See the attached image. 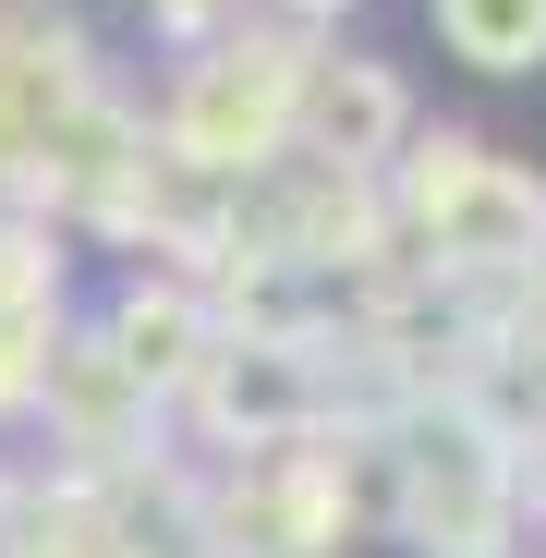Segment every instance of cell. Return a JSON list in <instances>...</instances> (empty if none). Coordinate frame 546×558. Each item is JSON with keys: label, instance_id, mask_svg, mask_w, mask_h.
<instances>
[{"label": "cell", "instance_id": "cell-2", "mask_svg": "<svg viewBox=\"0 0 546 558\" xmlns=\"http://www.w3.org/2000/svg\"><path fill=\"white\" fill-rule=\"evenodd\" d=\"M292 98H304V61L292 49H219L195 61V85H182V158H255L267 134H292Z\"/></svg>", "mask_w": 546, "mask_h": 558}, {"label": "cell", "instance_id": "cell-3", "mask_svg": "<svg viewBox=\"0 0 546 558\" xmlns=\"http://www.w3.org/2000/svg\"><path fill=\"white\" fill-rule=\"evenodd\" d=\"M292 122H316L340 158H377V146L401 134V85H389V73H364V61H352V73H304Z\"/></svg>", "mask_w": 546, "mask_h": 558}, {"label": "cell", "instance_id": "cell-1", "mask_svg": "<svg viewBox=\"0 0 546 558\" xmlns=\"http://www.w3.org/2000/svg\"><path fill=\"white\" fill-rule=\"evenodd\" d=\"M413 219H425L449 255H534V231H546V195H534L522 170H498L486 146L437 134V146H425V170H413Z\"/></svg>", "mask_w": 546, "mask_h": 558}, {"label": "cell", "instance_id": "cell-4", "mask_svg": "<svg viewBox=\"0 0 546 558\" xmlns=\"http://www.w3.org/2000/svg\"><path fill=\"white\" fill-rule=\"evenodd\" d=\"M437 37L474 73H534L546 61V0H437Z\"/></svg>", "mask_w": 546, "mask_h": 558}]
</instances>
